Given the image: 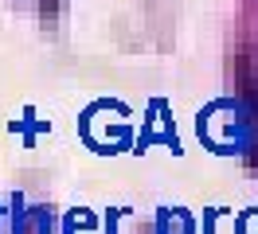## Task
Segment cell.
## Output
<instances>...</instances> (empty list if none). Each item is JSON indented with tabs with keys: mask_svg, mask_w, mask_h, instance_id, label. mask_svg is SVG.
I'll return each instance as SVG.
<instances>
[{
	"mask_svg": "<svg viewBox=\"0 0 258 234\" xmlns=\"http://www.w3.org/2000/svg\"><path fill=\"white\" fill-rule=\"evenodd\" d=\"M98 230V215L90 207H71L63 215V234H94Z\"/></svg>",
	"mask_w": 258,
	"mask_h": 234,
	"instance_id": "cell-4",
	"label": "cell"
},
{
	"mask_svg": "<svg viewBox=\"0 0 258 234\" xmlns=\"http://www.w3.org/2000/svg\"><path fill=\"white\" fill-rule=\"evenodd\" d=\"M153 144L168 148L172 156H184L180 133H176V125H172V106H168V98H149L145 117H141V129H137V137H133V156L149 152Z\"/></svg>",
	"mask_w": 258,
	"mask_h": 234,
	"instance_id": "cell-1",
	"label": "cell"
},
{
	"mask_svg": "<svg viewBox=\"0 0 258 234\" xmlns=\"http://www.w3.org/2000/svg\"><path fill=\"white\" fill-rule=\"evenodd\" d=\"M0 234H12V211H8V195H0Z\"/></svg>",
	"mask_w": 258,
	"mask_h": 234,
	"instance_id": "cell-8",
	"label": "cell"
},
{
	"mask_svg": "<svg viewBox=\"0 0 258 234\" xmlns=\"http://www.w3.org/2000/svg\"><path fill=\"white\" fill-rule=\"evenodd\" d=\"M8 133H16V137L24 140V148H35V137L51 133V121H47V117H35V109L28 106L20 117H12V121H8Z\"/></svg>",
	"mask_w": 258,
	"mask_h": 234,
	"instance_id": "cell-2",
	"label": "cell"
},
{
	"mask_svg": "<svg viewBox=\"0 0 258 234\" xmlns=\"http://www.w3.org/2000/svg\"><path fill=\"white\" fill-rule=\"evenodd\" d=\"M196 222L184 207H161L157 211V234H192Z\"/></svg>",
	"mask_w": 258,
	"mask_h": 234,
	"instance_id": "cell-3",
	"label": "cell"
},
{
	"mask_svg": "<svg viewBox=\"0 0 258 234\" xmlns=\"http://www.w3.org/2000/svg\"><path fill=\"white\" fill-rule=\"evenodd\" d=\"M129 215V207H110L106 211V218H102V234H117V226H121V218Z\"/></svg>",
	"mask_w": 258,
	"mask_h": 234,
	"instance_id": "cell-6",
	"label": "cell"
},
{
	"mask_svg": "<svg viewBox=\"0 0 258 234\" xmlns=\"http://www.w3.org/2000/svg\"><path fill=\"white\" fill-rule=\"evenodd\" d=\"M235 234H258V207H242L235 215Z\"/></svg>",
	"mask_w": 258,
	"mask_h": 234,
	"instance_id": "cell-5",
	"label": "cell"
},
{
	"mask_svg": "<svg viewBox=\"0 0 258 234\" xmlns=\"http://www.w3.org/2000/svg\"><path fill=\"white\" fill-rule=\"evenodd\" d=\"M227 215V207H204V222H200V234H215L219 218Z\"/></svg>",
	"mask_w": 258,
	"mask_h": 234,
	"instance_id": "cell-7",
	"label": "cell"
}]
</instances>
